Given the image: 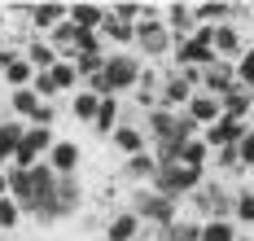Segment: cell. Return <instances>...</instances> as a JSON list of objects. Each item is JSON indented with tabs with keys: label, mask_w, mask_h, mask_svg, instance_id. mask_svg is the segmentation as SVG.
<instances>
[{
	"label": "cell",
	"mask_w": 254,
	"mask_h": 241,
	"mask_svg": "<svg viewBox=\"0 0 254 241\" xmlns=\"http://www.w3.org/2000/svg\"><path fill=\"white\" fill-rule=\"evenodd\" d=\"M114 140V149H123V158H131V154H145L149 149V136H145V127H136L131 119L127 123H119V132L110 136Z\"/></svg>",
	"instance_id": "17"
},
{
	"label": "cell",
	"mask_w": 254,
	"mask_h": 241,
	"mask_svg": "<svg viewBox=\"0 0 254 241\" xmlns=\"http://www.w3.org/2000/svg\"><path fill=\"white\" fill-rule=\"evenodd\" d=\"M105 9H110V18H119V22H127V27L140 22V0H119V4H105Z\"/></svg>",
	"instance_id": "34"
},
{
	"label": "cell",
	"mask_w": 254,
	"mask_h": 241,
	"mask_svg": "<svg viewBox=\"0 0 254 241\" xmlns=\"http://www.w3.org/2000/svg\"><path fill=\"white\" fill-rule=\"evenodd\" d=\"M206 154H210V149H206V140L197 136V140H189V145L180 149V162H189V167H202V171H206Z\"/></svg>",
	"instance_id": "35"
},
{
	"label": "cell",
	"mask_w": 254,
	"mask_h": 241,
	"mask_svg": "<svg viewBox=\"0 0 254 241\" xmlns=\"http://www.w3.org/2000/svg\"><path fill=\"white\" fill-rule=\"evenodd\" d=\"M53 123H57V106H53V101H44V106H40V114H35L26 127H53Z\"/></svg>",
	"instance_id": "39"
},
{
	"label": "cell",
	"mask_w": 254,
	"mask_h": 241,
	"mask_svg": "<svg viewBox=\"0 0 254 241\" xmlns=\"http://www.w3.org/2000/svg\"><path fill=\"white\" fill-rule=\"evenodd\" d=\"M246 123H250V127H254V114H250V119H246Z\"/></svg>",
	"instance_id": "44"
},
{
	"label": "cell",
	"mask_w": 254,
	"mask_h": 241,
	"mask_svg": "<svg viewBox=\"0 0 254 241\" xmlns=\"http://www.w3.org/2000/svg\"><path fill=\"white\" fill-rule=\"evenodd\" d=\"M232 219H237V228L254 224V188H237L232 193Z\"/></svg>",
	"instance_id": "29"
},
{
	"label": "cell",
	"mask_w": 254,
	"mask_h": 241,
	"mask_svg": "<svg viewBox=\"0 0 254 241\" xmlns=\"http://www.w3.org/2000/svg\"><path fill=\"white\" fill-rule=\"evenodd\" d=\"M40 97H35V88H18V92H9V110H13V119H22V123H31L35 114H40Z\"/></svg>",
	"instance_id": "24"
},
{
	"label": "cell",
	"mask_w": 254,
	"mask_h": 241,
	"mask_svg": "<svg viewBox=\"0 0 254 241\" xmlns=\"http://www.w3.org/2000/svg\"><path fill=\"white\" fill-rule=\"evenodd\" d=\"M119 114H123V106H119V97H105V101H101V114H97V123H92V132L101 136V140H110V136L119 132V123H123Z\"/></svg>",
	"instance_id": "23"
},
{
	"label": "cell",
	"mask_w": 254,
	"mask_h": 241,
	"mask_svg": "<svg viewBox=\"0 0 254 241\" xmlns=\"http://www.w3.org/2000/svg\"><path fill=\"white\" fill-rule=\"evenodd\" d=\"M158 241H202V219H184L180 215L176 224L158 228Z\"/></svg>",
	"instance_id": "25"
},
{
	"label": "cell",
	"mask_w": 254,
	"mask_h": 241,
	"mask_svg": "<svg viewBox=\"0 0 254 241\" xmlns=\"http://www.w3.org/2000/svg\"><path fill=\"white\" fill-rule=\"evenodd\" d=\"M189 202H193V211H197L202 224H206V219H232V193L224 184H210V180H206Z\"/></svg>",
	"instance_id": "6"
},
{
	"label": "cell",
	"mask_w": 254,
	"mask_h": 241,
	"mask_svg": "<svg viewBox=\"0 0 254 241\" xmlns=\"http://www.w3.org/2000/svg\"><path fill=\"white\" fill-rule=\"evenodd\" d=\"M79 206H83V184H79V176H57V188H53V197L40 206V211L31 215L35 224H57V219H70V215H79Z\"/></svg>",
	"instance_id": "3"
},
{
	"label": "cell",
	"mask_w": 254,
	"mask_h": 241,
	"mask_svg": "<svg viewBox=\"0 0 254 241\" xmlns=\"http://www.w3.org/2000/svg\"><path fill=\"white\" fill-rule=\"evenodd\" d=\"M0 241H4V228H0Z\"/></svg>",
	"instance_id": "45"
},
{
	"label": "cell",
	"mask_w": 254,
	"mask_h": 241,
	"mask_svg": "<svg viewBox=\"0 0 254 241\" xmlns=\"http://www.w3.org/2000/svg\"><path fill=\"white\" fill-rule=\"evenodd\" d=\"M250 188H254V184H250Z\"/></svg>",
	"instance_id": "48"
},
{
	"label": "cell",
	"mask_w": 254,
	"mask_h": 241,
	"mask_svg": "<svg viewBox=\"0 0 254 241\" xmlns=\"http://www.w3.org/2000/svg\"><path fill=\"white\" fill-rule=\"evenodd\" d=\"M237 158H241V171L254 167V127H246V136L237 140Z\"/></svg>",
	"instance_id": "36"
},
{
	"label": "cell",
	"mask_w": 254,
	"mask_h": 241,
	"mask_svg": "<svg viewBox=\"0 0 254 241\" xmlns=\"http://www.w3.org/2000/svg\"><path fill=\"white\" fill-rule=\"evenodd\" d=\"M246 49H250V44L241 40V27H237V22L215 27V57H219V61H241Z\"/></svg>",
	"instance_id": "12"
},
{
	"label": "cell",
	"mask_w": 254,
	"mask_h": 241,
	"mask_svg": "<svg viewBox=\"0 0 254 241\" xmlns=\"http://www.w3.org/2000/svg\"><path fill=\"white\" fill-rule=\"evenodd\" d=\"M237 83H246V88L254 83V44L241 53V61H237Z\"/></svg>",
	"instance_id": "38"
},
{
	"label": "cell",
	"mask_w": 254,
	"mask_h": 241,
	"mask_svg": "<svg viewBox=\"0 0 254 241\" xmlns=\"http://www.w3.org/2000/svg\"><path fill=\"white\" fill-rule=\"evenodd\" d=\"M26 61H31V66H35V75H40V70H53V66H57V61H62V57H57V49H53L49 40H31V44H26Z\"/></svg>",
	"instance_id": "26"
},
{
	"label": "cell",
	"mask_w": 254,
	"mask_h": 241,
	"mask_svg": "<svg viewBox=\"0 0 254 241\" xmlns=\"http://www.w3.org/2000/svg\"><path fill=\"white\" fill-rule=\"evenodd\" d=\"M4 18H9V13H4V4H0V35H4Z\"/></svg>",
	"instance_id": "42"
},
{
	"label": "cell",
	"mask_w": 254,
	"mask_h": 241,
	"mask_svg": "<svg viewBox=\"0 0 254 241\" xmlns=\"http://www.w3.org/2000/svg\"><path fill=\"white\" fill-rule=\"evenodd\" d=\"M184 114H189V119H193V123H197V127L206 132V127H215V123L224 119V106H219V97H210V92H202V88H197Z\"/></svg>",
	"instance_id": "11"
},
{
	"label": "cell",
	"mask_w": 254,
	"mask_h": 241,
	"mask_svg": "<svg viewBox=\"0 0 254 241\" xmlns=\"http://www.w3.org/2000/svg\"><path fill=\"white\" fill-rule=\"evenodd\" d=\"M101 101L105 97H97V92H88V88H79L75 97H70V119H79V123H97V114H101Z\"/></svg>",
	"instance_id": "20"
},
{
	"label": "cell",
	"mask_w": 254,
	"mask_h": 241,
	"mask_svg": "<svg viewBox=\"0 0 254 241\" xmlns=\"http://www.w3.org/2000/svg\"><path fill=\"white\" fill-rule=\"evenodd\" d=\"M22 219H26V211L13 202V197H0V228H4V233H13Z\"/></svg>",
	"instance_id": "32"
},
{
	"label": "cell",
	"mask_w": 254,
	"mask_h": 241,
	"mask_svg": "<svg viewBox=\"0 0 254 241\" xmlns=\"http://www.w3.org/2000/svg\"><path fill=\"white\" fill-rule=\"evenodd\" d=\"M250 92H254V83H250Z\"/></svg>",
	"instance_id": "46"
},
{
	"label": "cell",
	"mask_w": 254,
	"mask_h": 241,
	"mask_svg": "<svg viewBox=\"0 0 254 241\" xmlns=\"http://www.w3.org/2000/svg\"><path fill=\"white\" fill-rule=\"evenodd\" d=\"M22 53H26L22 44H13V40H9V44L0 49V75H4V70H9V66H13V61H18V57H22Z\"/></svg>",
	"instance_id": "40"
},
{
	"label": "cell",
	"mask_w": 254,
	"mask_h": 241,
	"mask_svg": "<svg viewBox=\"0 0 254 241\" xmlns=\"http://www.w3.org/2000/svg\"><path fill=\"white\" fill-rule=\"evenodd\" d=\"M219 106H224V119H237V123H246L254 114V92L246 88V83H237L228 97H219Z\"/></svg>",
	"instance_id": "18"
},
{
	"label": "cell",
	"mask_w": 254,
	"mask_h": 241,
	"mask_svg": "<svg viewBox=\"0 0 254 241\" xmlns=\"http://www.w3.org/2000/svg\"><path fill=\"white\" fill-rule=\"evenodd\" d=\"M145 136H149V149H162V145H189L197 140L202 127L184 114V110H149L145 114Z\"/></svg>",
	"instance_id": "2"
},
{
	"label": "cell",
	"mask_w": 254,
	"mask_h": 241,
	"mask_svg": "<svg viewBox=\"0 0 254 241\" xmlns=\"http://www.w3.org/2000/svg\"><path fill=\"white\" fill-rule=\"evenodd\" d=\"M49 75H53V83H57V92H70V97H75L79 88H83V79H79V70H75V61H57Z\"/></svg>",
	"instance_id": "28"
},
{
	"label": "cell",
	"mask_w": 254,
	"mask_h": 241,
	"mask_svg": "<svg viewBox=\"0 0 254 241\" xmlns=\"http://www.w3.org/2000/svg\"><path fill=\"white\" fill-rule=\"evenodd\" d=\"M202 241H241V228H237V219H206Z\"/></svg>",
	"instance_id": "27"
},
{
	"label": "cell",
	"mask_w": 254,
	"mask_h": 241,
	"mask_svg": "<svg viewBox=\"0 0 254 241\" xmlns=\"http://www.w3.org/2000/svg\"><path fill=\"white\" fill-rule=\"evenodd\" d=\"M136 241H140V237H136Z\"/></svg>",
	"instance_id": "47"
},
{
	"label": "cell",
	"mask_w": 254,
	"mask_h": 241,
	"mask_svg": "<svg viewBox=\"0 0 254 241\" xmlns=\"http://www.w3.org/2000/svg\"><path fill=\"white\" fill-rule=\"evenodd\" d=\"M75 70H79V79L101 75V70H105V53H79V57H75Z\"/></svg>",
	"instance_id": "33"
},
{
	"label": "cell",
	"mask_w": 254,
	"mask_h": 241,
	"mask_svg": "<svg viewBox=\"0 0 254 241\" xmlns=\"http://www.w3.org/2000/svg\"><path fill=\"white\" fill-rule=\"evenodd\" d=\"M246 127L250 123H237V119H219L215 127H206L202 140H206V149H228V145H237L241 136H246Z\"/></svg>",
	"instance_id": "14"
},
{
	"label": "cell",
	"mask_w": 254,
	"mask_h": 241,
	"mask_svg": "<svg viewBox=\"0 0 254 241\" xmlns=\"http://www.w3.org/2000/svg\"><path fill=\"white\" fill-rule=\"evenodd\" d=\"M70 18V4H62V0H40V4H31L26 9V22H31V31H57L62 22Z\"/></svg>",
	"instance_id": "9"
},
{
	"label": "cell",
	"mask_w": 254,
	"mask_h": 241,
	"mask_svg": "<svg viewBox=\"0 0 254 241\" xmlns=\"http://www.w3.org/2000/svg\"><path fill=\"white\" fill-rule=\"evenodd\" d=\"M136 237H140V219H136L131 206L127 211H114L105 219V241H136Z\"/></svg>",
	"instance_id": "16"
},
{
	"label": "cell",
	"mask_w": 254,
	"mask_h": 241,
	"mask_svg": "<svg viewBox=\"0 0 254 241\" xmlns=\"http://www.w3.org/2000/svg\"><path fill=\"white\" fill-rule=\"evenodd\" d=\"M101 40H110V44H136V27H127V22H119V18H110V13H105Z\"/></svg>",
	"instance_id": "31"
},
{
	"label": "cell",
	"mask_w": 254,
	"mask_h": 241,
	"mask_svg": "<svg viewBox=\"0 0 254 241\" xmlns=\"http://www.w3.org/2000/svg\"><path fill=\"white\" fill-rule=\"evenodd\" d=\"M176 35L167 22H136V53L140 57H171Z\"/></svg>",
	"instance_id": "7"
},
{
	"label": "cell",
	"mask_w": 254,
	"mask_h": 241,
	"mask_svg": "<svg viewBox=\"0 0 254 241\" xmlns=\"http://www.w3.org/2000/svg\"><path fill=\"white\" fill-rule=\"evenodd\" d=\"M26 136V123L22 119H0V158L13 162V154H18V145H22Z\"/></svg>",
	"instance_id": "22"
},
{
	"label": "cell",
	"mask_w": 254,
	"mask_h": 241,
	"mask_svg": "<svg viewBox=\"0 0 254 241\" xmlns=\"http://www.w3.org/2000/svg\"><path fill=\"white\" fill-rule=\"evenodd\" d=\"M57 145V136H53V127H26L22 145H18V154H13V167H22V171H31L35 162L49 158V149Z\"/></svg>",
	"instance_id": "8"
},
{
	"label": "cell",
	"mask_w": 254,
	"mask_h": 241,
	"mask_svg": "<svg viewBox=\"0 0 254 241\" xmlns=\"http://www.w3.org/2000/svg\"><path fill=\"white\" fill-rule=\"evenodd\" d=\"M4 44H9V40H4V35H0V49H4Z\"/></svg>",
	"instance_id": "43"
},
{
	"label": "cell",
	"mask_w": 254,
	"mask_h": 241,
	"mask_svg": "<svg viewBox=\"0 0 254 241\" xmlns=\"http://www.w3.org/2000/svg\"><path fill=\"white\" fill-rule=\"evenodd\" d=\"M0 197H9V176L0 171Z\"/></svg>",
	"instance_id": "41"
},
{
	"label": "cell",
	"mask_w": 254,
	"mask_h": 241,
	"mask_svg": "<svg viewBox=\"0 0 254 241\" xmlns=\"http://www.w3.org/2000/svg\"><path fill=\"white\" fill-rule=\"evenodd\" d=\"M162 22L171 27V35H176V40H189V35L197 31L193 4H184V0H171V4H162Z\"/></svg>",
	"instance_id": "13"
},
{
	"label": "cell",
	"mask_w": 254,
	"mask_h": 241,
	"mask_svg": "<svg viewBox=\"0 0 254 241\" xmlns=\"http://www.w3.org/2000/svg\"><path fill=\"white\" fill-rule=\"evenodd\" d=\"M4 176H9V197H13L26 215H35V211H40V206L53 197V188H57V171H53L49 162H35L31 171H22V167H9Z\"/></svg>",
	"instance_id": "1"
},
{
	"label": "cell",
	"mask_w": 254,
	"mask_h": 241,
	"mask_svg": "<svg viewBox=\"0 0 254 241\" xmlns=\"http://www.w3.org/2000/svg\"><path fill=\"white\" fill-rule=\"evenodd\" d=\"M140 75H145V57H140V53H127V49L105 53V83H110V92H114V97L136 92Z\"/></svg>",
	"instance_id": "5"
},
{
	"label": "cell",
	"mask_w": 254,
	"mask_h": 241,
	"mask_svg": "<svg viewBox=\"0 0 254 241\" xmlns=\"http://www.w3.org/2000/svg\"><path fill=\"white\" fill-rule=\"evenodd\" d=\"M31 88H35V97H40V101H53V97H62V92H57V83H53V75H49V70H40Z\"/></svg>",
	"instance_id": "37"
},
{
	"label": "cell",
	"mask_w": 254,
	"mask_h": 241,
	"mask_svg": "<svg viewBox=\"0 0 254 241\" xmlns=\"http://www.w3.org/2000/svg\"><path fill=\"white\" fill-rule=\"evenodd\" d=\"M131 211H136V219H140V224L167 228V224H176V219H180V202L145 184V188H131Z\"/></svg>",
	"instance_id": "4"
},
{
	"label": "cell",
	"mask_w": 254,
	"mask_h": 241,
	"mask_svg": "<svg viewBox=\"0 0 254 241\" xmlns=\"http://www.w3.org/2000/svg\"><path fill=\"white\" fill-rule=\"evenodd\" d=\"M123 176H127V180H136L140 188H145V184H153V176H158V158H153V149L123 158Z\"/></svg>",
	"instance_id": "19"
},
{
	"label": "cell",
	"mask_w": 254,
	"mask_h": 241,
	"mask_svg": "<svg viewBox=\"0 0 254 241\" xmlns=\"http://www.w3.org/2000/svg\"><path fill=\"white\" fill-rule=\"evenodd\" d=\"M232 88H237V61H210L202 70V92H210V97H228Z\"/></svg>",
	"instance_id": "10"
},
{
	"label": "cell",
	"mask_w": 254,
	"mask_h": 241,
	"mask_svg": "<svg viewBox=\"0 0 254 241\" xmlns=\"http://www.w3.org/2000/svg\"><path fill=\"white\" fill-rule=\"evenodd\" d=\"M79 158H83V149H79L75 140H57L44 162H49L57 176H75V171H79Z\"/></svg>",
	"instance_id": "15"
},
{
	"label": "cell",
	"mask_w": 254,
	"mask_h": 241,
	"mask_svg": "<svg viewBox=\"0 0 254 241\" xmlns=\"http://www.w3.org/2000/svg\"><path fill=\"white\" fill-rule=\"evenodd\" d=\"M0 79L9 83L13 92H18V88H31V83H35V66H31L26 57H18V61H13V66H9V70H4Z\"/></svg>",
	"instance_id": "30"
},
{
	"label": "cell",
	"mask_w": 254,
	"mask_h": 241,
	"mask_svg": "<svg viewBox=\"0 0 254 241\" xmlns=\"http://www.w3.org/2000/svg\"><path fill=\"white\" fill-rule=\"evenodd\" d=\"M105 4H92V0H79V4H70V22H75L79 31H101L105 22Z\"/></svg>",
	"instance_id": "21"
}]
</instances>
